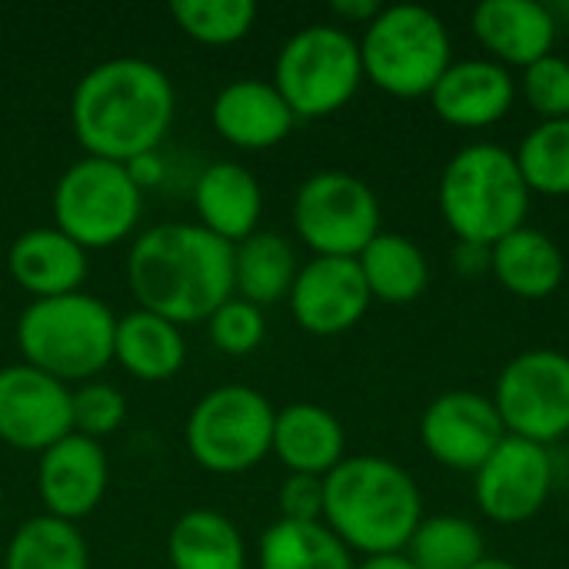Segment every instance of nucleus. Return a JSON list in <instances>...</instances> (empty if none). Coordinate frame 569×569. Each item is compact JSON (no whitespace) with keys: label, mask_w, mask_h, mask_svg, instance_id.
I'll list each match as a JSON object with an SVG mask.
<instances>
[{"label":"nucleus","mask_w":569,"mask_h":569,"mask_svg":"<svg viewBox=\"0 0 569 569\" xmlns=\"http://www.w3.org/2000/svg\"><path fill=\"white\" fill-rule=\"evenodd\" d=\"M360 273L367 280V290L373 300L403 307L423 297L430 287V260L427 253L403 233L380 230L367 250L357 257Z\"/></svg>","instance_id":"nucleus-26"},{"label":"nucleus","mask_w":569,"mask_h":569,"mask_svg":"<svg viewBox=\"0 0 569 569\" xmlns=\"http://www.w3.org/2000/svg\"><path fill=\"white\" fill-rule=\"evenodd\" d=\"M353 569H417L407 553H387V557H363Z\"/></svg>","instance_id":"nucleus-39"},{"label":"nucleus","mask_w":569,"mask_h":569,"mask_svg":"<svg viewBox=\"0 0 569 569\" xmlns=\"http://www.w3.org/2000/svg\"><path fill=\"white\" fill-rule=\"evenodd\" d=\"M177 110V93L153 60L110 57L90 67L70 97V127L87 157L133 163L150 157Z\"/></svg>","instance_id":"nucleus-1"},{"label":"nucleus","mask_w":569,"mask_h":569,"mask_svg":"<svg viewBox=\"0 0 569 569\" xmlns=\"http://www.w3.org/2000/svg\"><path fill=\"white\" fill-rule=\"evenodd\" d=\"M50 207L60 233L83 250H103L133 233L143 213V190L127 163L83 157L60 173Z\"/></svg>","instance_id":"nucleus-8"},{"label":"nucleus","mask_w":569,"mask_h":569,"mask_svg":"<svg viewBox=\"0 0 569 569\" xmlns=\"http://www.w3.org/2000/svg\"><path fill=\"white\" fill-rule=\"evenodd\" d=\"M530 197L513 150L493 140L460 147L437 183L440 217L457 243L493 247L507 233L527 227Z\"/></svg>","instance_id":"nucleus-4"},{"label":"nucleus","mask_w":569,"mask_h":569,"mask_svg":"<svg viewBox=\"0 0 569 569\" xmlns=\"http://www.w3.org/2000/svg\"><path fill=\"white\" fill-rule=\"evenodd\" d=\"M270 453L303 477H327L347 460L343 423L320 403H290L277 410Z\"/></svg>","instance_id":"nucleus-22"},{"label":"nucleus","mask_w":569,"mask_h":569,"mask_svg":"<svg viewBox=\"0 0 569 569\" xmlns=\"http://www.w3.org/2000/svg\"><path fill=\"white\" fill-rule=\"evenodd\" d=\"M517 80L490 57L453 60L427 97L433 113L457 130H487L517 103Z\"/></svg>","instance_id":"nucleus-17"},{"label":"nucleus","mask_w":569,"mask_h":569,"mask_svg":"<svg viewBox=\"0 0 569 569\" xmlns=\"http://www.w3.org/2000/svg\"><path fill=\"white\" fill-rule=\"evenodd\" d=\"M293 230L313 257L357 260L383 230L380 200L367 180L347 170L310 173L293 197Z\"/></svg>","instance_id":"nucleus-10"},{"label":"nucleus","mask_w":569,"mask_h":569,"mask_svg":"<svg viewBox=\"0 0 569 569\" xmlns=\"http://www.w3.org/2000/svg\"><path fill=\"white\" fill-rule=\"evenodd\" d=\"M73 433V390L27 363L0 367V443L43 453Z\"/></svg>","instance_id":"nucleus-13"},{"label":"nucleus","mask_w":569,"mask_h":569,"mask_svg":"<svg viewBox=\"0 0 569 569\" xmlns=\"http://www.w3.org/2000/svg\"><path fill=\"white\" fill-rule=\"evenodd\" d=\"M113 310L77 290L50 300H30L17 317L20 363L60 380L87 383L113 363Z\"/></svg>","instance_id":"nucleus-5"},{"label":"nucleus","mask_w":569,"mask_h":569,"mask_svg":"<svg viewBox=\"0 0 569 569\" xmlns=\"http://www.w3.org/2000/svg\"><path fill=\"white\" fill-rule=\"evenodd\" d=\"M473 569H520L517 563H510V560H503V557H487L483 563H477Z\"/></svg>","instance_id":"nucleus-40"},{"label":"nucleus","mask_w":569,"mask_h":569,"mask_svg":"<svg viewBox=\"0 0 569 569\" xmlns=\"http://www.w3.org/2000/svg\"><path fill=\"white\" fill-rule=\"evenodd\" d=\"M330 10H333V17H337L340 23L367 27V23L380 13V3H377V0H333Z\"/></svg>","instance_id":"nucleus-38"},{"label":"nucleus","mask_w":569,"mask_h":569,"mask_svg":"<svg viewBox=\"0 0 569 569\" xmlns=\"http://www.w3.org/2000/svg\"><path fill=\"white\" fill-rule=\"evenodd\" d=\"M453 267H457V273H467V277L490 273V247H480V243H457V247H453Z\"/></svg>","instance_id":"nucleus-37"},{"label":"nucleus","mask_w":569,"mask_h":569,"mask_svg":"<svg viewBox=\"0 0 569 569\" xmlns=\"http://www.w3.org/2000/svg\"><path fill=\"white\" fill-rule=\"evenodd\" d=\"M507 437L490 397L477 390H447L420 417V443L427 457L457 473H477Z\"/></svg>","instance_id":"nucleus-14"},{"label":"nucleus","mask_w":569,"mask_h":569,"mask_svg":"<svg viewBox=\"0 0 569 569\" xmlns=\"http://www.w3.org/2000/svg\"><path fill=\"white\" fill-rule=\"evenodd\" d=\"M517 90L540 120H563L569 117V60L560 53H550L530 63Z\"/></svg>","instance_id":"nucleus-34"},{"label":"nucleus","mask_w":569,"mask_h":569,"mask_svg":"<svg viewBox=\"0 0 569 569\" xmlns=\"http://www.w3.org/2000/svg\"><path fill=\"white\" fill-rule=\"evenodd\" d=\"M173 23L203 47H230L257 23L253 0H173Z\"/></svg>","instance_id":"nucleus-32"},{"label":"nucleus","mask_w":569,"mask_h":569,"mask_svg":"<svg viewBox=\"0 0 569 569\" xmlns=\"http://www.w3.org/2000/svg\"><path fill=\"white\" fill-rule=\"evenodd\" d=\"M513 157L530 193L569 197V117L530 127Z\"/></svg>","instance_id":"nucleus-31"},{"label":"nucleus","mask_w":569,"mask_h":569,"mask_svg":"<svg viewBox=\"0 0 569 569\" xmlns=\"http://www.w3.org/2000/svg\"><path fill=\"white\" fill-rule=\"evenodd\" d=\"M167 557L170 569H247V543L230 517L197 507L170 527Z\"/></svg>","instance_id":"nucleus-25"},{"label":"nucleus","mask_w":569,"mask_h":569,"mask_svg":"<svg viewBox=\"0 0 569 569\" xmlns=\"http://www.w3.org/2000/svg\"><path fill=\"white\" fill-rule=\"evenodd\" d=\"M3 569H90V553L73 523L40 513L13 530Z\"/></svg>","instance_id":"nucleus-29"},{"label":"nucleus","mask_w":569,"mask_h":569,"mask_svg":"<svg viewBox=\"0 0 569 569\" xmlns=\"http://www.w3.org/2000/svg\"><path fill=\"white\" fill-rule=\"evenodd\" d=\"M207 327H210L213 347L227 357H250L267 337L263 307H257L243 297H230L227 303H220L213 310V317L207 320Z\"/></svg>","instance_id":"nucleus-33"},{"label":"nucleus","mask_w":569,"mask_h":569,"mask_svg":"<svg viewBox=\"0 0 569 569\" xmlns=\"http://www.w3.org/2000/svg\"><path fill=\"white\" fill-rule=\"evenodd\" d=\"M260 569H353L357 560L343 540L323 523L277 520L263 530L257 547Z\"/></svg>","instance_id":"nucleus-28"},{"label":"nucleus","mask_w":569,"mask_h":569,"mask_svg":"<svg viewBox=\"0 0 569 569\" xmlns=\"http://www.w3.org/2000/svg\"><path fill=\"white\" fill-rule=\"evenodd\" d=\"M490 273L520 300H547L563 287L567 257L550 233L527 223L490 247Z\"/></svg>","instance_id":"nucleus-23"},{"label":"nucleus","mask_w":569,"mask_h":569,"mask_svg":"<svg viewBox=\"0 0 569 569\" xmlns=\"http://www.w3.org/2000/svg\"><path fill=\"white\" fill-rule=\"evenodd\" d=\"M493 407L507 437L550 447L569 433V357L533 347L517 353L497 377Z\"/></svg>","instance_id":"nucleus-11"},{"label":"nucleus","mask_w":569,"mask_h":569,"mask_svg":"<svg viewBox=\"0 0 569 569\" xmlns=\"http://www.w3.org/2000/svg\"><path fill=\"white\" fill-rule=\"evenodd\" d=\"M127 420V397L103 380H87L73 390V433L103 440Z\"/></svg>","instance_id":"nucleus-35"},{"label":"nucleus","mask_w":569,"mask_h":569,"mask_svg":"<svg viewBox=\"0 0 569 569\" xmlns=\"http://www.w3.org/2000/svg\"><path fill=\"white\" fill-rule=\"evenodd\" d=\"M360 83V40L340 23H310L297 30L273 63V87L297 120H320L343 110Z\"/></svg>","instance_id":"nucleus-7"},{"label":"nucleus","mask_w":569,"mask_h":569,"mask_svg":"<svg viewBox=\"0 0 569 569\" xmlns=\"http://www.w3.org/2000/svg\"><path fill=\"white\" fill-rule=\"evenodd\" d=\"M297 250L277 230H257L233 247V297L270 307L290 297L297 280Z\"/></svg>","instance_id":"nucleus-27"},{"label":"nucleus","mask_w":569,"mask_h":569,"mask_svg":"<svg viewBox=\"0 0 569 569\" xmlns=\"http://www.w3.org/2000/svg\"><path fill=\"white\" fill-rule=\"evenodd\" d=\"M7 270L20 290L33 300H50L63 293H77L90 273L87 250L77 247L57 227L23 230L7 250Z\"/></svg>","instance_id":"nucleus-20"},{"label":"nucleus","mask_w":569,"mask_h":569,"mask_svg":"<svg viewBox=\"0 0 569 569\" xmlns=\"http://www.w3.org/2000/svg\"><path fill=\"white\" fill-rule=\"evenodd\" d=\"M363 80L397 100L430 97L453 63V40L440 13L423 3H393L363 27Z\"/></svg>","instance_id":"nucleus-6"},{"label":"nucleus","mask_w":569,"mask_h":569,"mask_svg":"<svg viewBox=\"0 0 569 569\" xmlns=\"http://www.w3.org/2000/svg\"><path fill=\"white\" fill-rule=\"evenodd\" d=\"M287 303L300 330L313 337H340L367 317L373 297L357 260L313 257L300 263Z\"/></svg>","instance_id":"nucleus-15"},{"label":"nucleus","mask_w":569,"mask_h":569,"mask_svg":"<svg viewBox=\"0 0 569 569\" xmlns=\"http://www.w3.org/2000/svg\"><path fill=\"white\" fill-rule=\"evenodd\" d=\"M213 130L240 150H270L293 133V110L273 80L240 77L217 90L210 107Z\"/></svg>","instance_id":"nucleus-19"},{"label":"nucleus","mask_w":569,"mask_h":569,"mask_svg":"<svg viewBox=\"0 0 569 569\" xmlns=\"http://www.w3.org/2000/svg\"><path fill=\"white\" fill-rule=\"evenodd\" d=\"M193 210L197 223L227 243H240L260 230L263 190L260 180L233 160H220L200 170L193 183Z\"/></svg>","instance_id":"nucleus-21"},{"label":"nucleus","mask_w":569,"mask_h":569,"mask_svg":"<svg viewBox=\"0 0 569 569\" xmlns=\"http://www.w3.org/2000/svg\"><path fill=\"white\" fill-rule=\"evenodd\" d=\"M323 523L350 553H403L423 523V493L393 460L360 453L323 477Z\"/></svg>","instance_id":"nucleus-3"},{"label":"nucleus","mask_w":569,"mask_h":569,"mask_svg":"<svg viewBox=\"0 0 569 569\" xmlns=\"http://www.w3.org/2000/svg\"><path fill=\"white\" fill-rule=\"evenodd\" d=\"M403 553L417 569H473L490 557L483 530L457 513L423 517Z\"/></svg>","instance_id":"nucleus-30"},{"label":"nucleus","mask_w":569,"mask_h":569,"mask_svg":"<svg viewBox=\"0 0 569 569\" xmlns=\"http://www.w3.org/2000/svg\"><path fill=\"white\" fill-rule=\"evenodd\" d=\"M567 523H569V503H567Z\"/></svg>","instance_id":"nucleus-41"},{"label":"nucleus","mask_w":569,"mask_h":569,"mask_svg":"<svg viewBox=\"0 0 569 569\" xmlns=\"http://www.w3.org/2000/svg\"><path fill=\"white\" fill-rule=\"evenodd\" d=\"M113 360L143 383H163L173 380L187 363V340L183 327L150 313V310H130L117 317L113 330Z\"/></svg>","instance_id":"nucleus-24"},{"label":"nucleus","mask_w":569,"mask_h":569,"mask_svg":"<svg viewBox=\"0 0 569 569\" xmlns=\"http://www.w3.org/2000/svg\"><path fill=\"white\" fill-rule=\"evenodd\" d=\"M277 507H280V520H293V523H317V520H323V480L320 477L290 473L280 483Z\"/></svg>","instance_id":"nucleus-36"},{"label":"nucleus","mask_w":569,"mask_h":569,"mask_svg":"<svg viewBox=\"0 0 569 569\" xmlns=\"http://www.w3.org/2000/svg\"><path fill=\"white\" fill-rule=\"evenodd\" d=\"M273 403L247 387L223 383L203 393L183 427V440L190 457L210 473H247L253 470L273 447Z\"/></svg>","instance_id":"nucleus-9"},{"label":"nucleus","mask_w":569,"mask_h":569,"mask_svg":"<svg viewBox=\"0 0 569 569\" xmlns=\"http://www.w3.org/2000/svg\"><path fill=\"white\" fill-rule=\"evenodd\" d=\"M473 37L500 67L527 70L557 47V10L540 0H483L470 17Z\"/></svg>","instance_id":"nucleus-18"},{"label":"nucleus","mask_w":569,"mask_h":569,"mask_svg":"<svg viewBox=\"0 0 569 569\" xmlns=\"http://www.w3.org/2000/svg\"><path fill=\"white\" fill-rule=\"evenodd\" d=\"M107 483H110L107 453L90 437L70 433L40 453L37 493H40L47 517L67 520V523L90 517L103 503Z\"/></svg>","instance_id":"nucleus-16"},{"label":"nucleus","mask_w":569,"mask_h":569,"mask_svg":"<svg viewBox=\"0 0 569 569\" xmlns=\"http://www.w3.org/2000/svg\"><path fill=\"white\" fill-rule=\"evenodd\" d=\"M553 480L557 467L550 447L503 437L473 473V503L487 520L500 527H520L547 507Z\"/></svg>","instance_id":"nucleus-12"},{"label":"nucleus","mask_w":569,"mask_h":569,"mask_svg":"<svg viewBox=\"0 0 569 569\" xmlns=\"http://www.w3.org/2000/svg\"><path fill=\"white\" fill-rule=\"evenodd\" d=\"M127 283L140 310L177 327L207 323L233 297V243L200 223L150 227L127 253Z\"/></svg>","instance_id":"nucleus-2"}]
</instances>
